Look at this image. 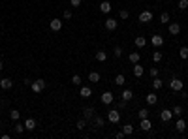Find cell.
<instances>
[{"mask_svg":"<svg viewBox=\"0 0 188 139\" xmlns=\"http://www.w3.org/2000/svg\"><path fill=\"white\" fill-rule=\"evenodd\" d=\"M188 8V0H179V9H186Z\"/></svg>","mask_w":188,"mask_h":139,"instance_id":"cell-41","label":"cell"},{"mask_svg":"<svg viewBox=\"0 0 188 139\" xmlns=\"http://www.w3.org/2000/svg\"><path fill=\"white\" fill-rule=\"evenodd\" d=\"M107 120L111 122V124H117V122L120 120V113H119V109L109 111V113H107Z\"/></svg>","mask_w":188,"mask_h":139,"instance_id":"cell-3","label":"cell"},{"mask_svg":"<svg viewBox=\"0 0 188 139\" xmlns=\"http://www.w3.org/2000/svg\"><path fill=\"white\" fill-rule=\"evenodd\" d=\"M179 57H181L183 60L188 58V47H181V49H179Z\"/></svg>","mask_w":188,"mask_h":139,"instance_id":"cell-33","label":"cell"},{"mask_svg":"<svg viewBox=\"0 0 188 139\" xmlns=\"http://www.w3.org/2000/svg\"><path fill=\"white\" fill-rule=\"evenodd\" d=\"M160 23H164V25L169 23V13H168V12H164V13L160 15Z\"/></svg>","mask_w":188,"mask_h":139,"instance_id":"cell-34","label":"cell"},{"mask_svg":"<svg viewBox=\"0 0 188 139\" xmlns=\"http://www.w3.org/2000/svg\"><path fill=\"white\" fill-rule=\"evenodd\" d=\"M134 43H136V47H137V49H143V47L147 45V40L143 38V36H137V38L134 40Z\"/></svg>","mask_w":188,"mask_h":139,"instance_id":"cell-19","label":"cell"},{"mask_svg":"<svg viewBox=\"0 0 188 139\" xmlns=\"http://www.w3.org/2000/svg\"><path fill=\"white\" fill-rule=\"evenodd\" d=\"M119 17H120V19H124V21H126V19L130 17V12H128V9H120V12H119Z\"/></svg>","mask_w":188,"mask_h":139,"instance_id":"cell-38","label":"cell"},{"mask_svg":"<svg viewBox=\"0 0 188 139\" xmlns=\"http://www.w3.org/2000/svg\"><path fill=\"white\" fill-rule=\"evenodd\" d=\"M104 26H105L109 32H111V30H117V26H119V21H115V19H111V17H109V19H105Z\"/></svg>","mask_w":188,"mask_h":139,"instance_id":"cell-7","label":"cell"},{"mask_svg":"<svg viewBox=\"0 0 188 139\" xmlns=\"http://www.w3.org/2000/svg\"><path fill=\"white\" fill-rule=\"evenodd\" d=\"M49 28H51L53 32H59V30L62 28V19H51V21H49Z\"/></svg>","mask_w":188,"mask_h":139,"instance_id":"cell-5","label":"cell"},{"mask_svg":"<svg viewBox=\"0 0 188 139\" xmlns=\"http://www.w3.org/2000/svg\"><path fill=\"white\" fill-rule=\"evenodd\" d=\"M72 83L79 87V85H81V75H77V73H75V75H72Z\"/></svg>","mask_w":188,"mask_h":139,"instance_id":"cell-39","label":"cell"},{"mask_svg":"<svg viewBox=\"0 0 188 139\" xmlns=\"http://www.w3.org/2000/svg\"><path fill=\"white\" fill-rule=\"evenodd\" d=\"M149 21H152V13L149 12V9L139 13V23H149Z\"/></svg>","mask_w":188,"mask_h":139,"instance_id":"cell-10","label":"cell"},{"mask_svg":"<svg viewBox=\"0 0 188 139\" xmlns=\"http://www.w3.org/2000/svg\"><path fill=\"white\" fill-rule=\"evenodd\" d=\"M64 19H72V12H70V9H64Z\"/></svg>","mask_w":188,"mask_h":139,"instance_id":"cell-43","label":"cell"},{"mask_svg":"<svg viewBox=\"0 0 188 139\" xmlns=\"http://www.w3.org/2000/svg\"><path fill=\"white\" fill-rule=\"evenodd\" d=\"M124 83H126V77L122 75V73H119V75L115 77V85H117V87H122Z\"/></svg>","mask_w":188,"mask_h":139,"instance_id":"cell-27","label":"cell"},{"mask_svg":"<svg viewBox=\"0 0 188 139\" xmlns=\"http://www.w3.org/2000/svg\"><path fill=\"white\" fill-rule=\"evenodd\" d=\"M151 43H152V47H156V49H158V47H162V45H164V38H162V36H158V34H154V36L151 38Z\"/></svg>","mask_w":188,"mask_h":139,"instance_id":"cell-9","label":"cell"},{"mask_svg":"<svg viewBox=\"0 0 188 139\" xmlns=\"http://www.w3.org/2000/svg\"><path fill=\"white\" fill-rule=\"evenodd\" d=\"M79 96H81V98H90V96H92V89L90 87H81Z\"/></svg>","mask_w":188,"mask_h":139,"instance_id":"cell-16","label":"cell"},{"mask_svg":"<svg viewBox=\"0 0 188 139\" xmlns=\"http://www.w3.org/2000/svg\"><path fill=\"white\" fill-rule=\"evenodd\" d=\"M139 119H149V109H139Z\"/></svg>","mask_w":188,"mask_h":139,"instance_id":"cell-40","label":"cell"},{"mask_svg":"<svg viewBox=\"0 0 188 139\" xmlns=\"http://www.w3.org/2000/svg\"><path fill=\"white\" fill-rule=\"evenodd\" d=\"M70 4H72L73 8H79V6H81V0H70Z\"/></svg>","mask_w":188,"mask_h":139,"instance_id":"cell-42","label":"cell"},{"mask_svg":"<svg viewBox=\"0 0 188 139\" xmlns=\"http://www.w3.org/2000/svg\"><path fill=\"white\" fill-rule=\"evenodd\" d=\"M175 128H177V132H181V134L186 130V122H184V119H183V116H179V120H177Z\"/></svg>","mask_w":188,"mask_h":139,"instance_id":"cell-17","label":"cell"},{"mask_svg":"<svg viewBox=\"0 0 188 139\" xmlns=\"http://www.w3.org/2000/svg\"><path fill=\"white\" fill-rule=\"evenodd\" d=\"M162 87H164V81L158 79V77H154V79H152V89H154V90H160Z\"/></svg>","mask_w":188,"mask_h":139,"instance_id":"cell-25","label":"cell"},{"mask_svg":"<svg viewBox=\"0 0 188 139\" xmlns=\"http://www.w3.org/2000/svg\"><path fill=\"white\" fill-rule=\"evenodd\" d=\"M128 58H130V62H132V64H137V62H139V53H137V51L130 53V57H128Z\"/></svg>","mask_w":188,"mask_h":139,"instance_id":"cell-29","label":"cell"},{"mask_svg":"<svg viewBox=\"0 0 188 139\" xmlns=\"http://www.w3.org/2000/svg\"><path fill=\"white\" fill-rule=\"evenodd\" d=\"M45 87H47L45 79H36V81H32V85H30V89H32V92H34V94H40Z\"/></svg>","mask_w":188,"mask_h":139,"instance_id":"cell-1","label":"cell"},{"mask_svg":"<svg viewBox=\"0 0 188 139\" xmlns=\"http://www.w3.org/2000/svg\"><path fill=\"white\" fill-rule=\"evenodd\" d=\"M160 119H162L164 122H169V120L173 119V111H169V109H162V113H160Z\"/></svg>","mask_w":188,"mask_h":139,"instance_id":"cell-13","label":"cell"},{"mask_svg":"<svg viewBox=\"0 0 188 139\" xmlns=\"http://www.w3.org/2000/svg\"><path fill=\"white\" fill-rule=\"evenodd\" d=\"M96 60L98 62H105L107 60V53L105 51H96Z\"/></svg>","mask_w":188,"mask_h":139,"instance_id":"cell-26","label":"cell"},{"mask_svg":"<svg viewBox=\"0 0 188 139\" xmlns=\"http://www.w3.org/2000/svg\"><path fill=\"white\" fill-rule=\"evenodd\" d=\"M2 70H4V62H2V60H0V71H2Z\"/></svg>","mask_w":188,"mask_h":139,"instance_id":"cell-45","label":"cell"},{"mask_svg":"<svg viewBox=\"0 0 188 139\" xmlns=\"http://www.w3.org/2000/svg\"><path fill=\"white\" fill-rule=\"evenodd\" d=\"M169 89H171L173 92H181V90L184 89V83H183L179 77H173V79L169 81Z\"/></svg>","mask_w":188,"mask_h":139,"instance_id":"cell-2","label":"cell"},{"mask_svg":"<svg viewBox=\"0 0 188 139\" xmlns=\"http://www.w3.org/2000/svg\"><path fill=\"white\" fill-rule=\"evenodd\" d=\"M143 73H145V70H143V66L137 62V64H134V75L136 77H143Z\"/></svg>","mask_w":188,"mask_h":139,"instance_id":"cell-21","label":"cell"},{"mask_svg":"<svg viewBox=\"0 0 188 139\" xmlns=\"http://www.w3.org/2000/svg\"><path fill=\"white\" fill-rule=\"evenodd\" d=\"M100 100H102V103H104V105H109V103H113V92H111V90L104 92V94L100 96Z\"/></svg>","mask_w":188,"mask_h":139,"instance_id":"cell-6","label":"cell"},{"mask_svg":"<svg viewBox=\"0 0 188 139\" xmlns=\"http://www.w3.org/2000/svg\"><path fill=\"white\" fill-rule=\"evenodd\" d=\"M12 87H13V81H12V79H8V77H2V79H0V89L9 90Z\"/></svg>","mask_w":188,"mask_h":139,"instance_id":"cell-12","label":"cell"},{"mask_svg":"<svg viewBox=\"0 0 188 139\" xmlns=\"http://www.w3.org/2000/svg\"><path fill=\"white\" fill-rule=\"evenodd\" d=\"M25 128L32 132V130H34V128H36V120L32 119V116H30V119H27V120H25Z\"/></svg>","mask_w":188,"mask_h":139,"instance_id":"cell-24","label":"cell"},{"mask_svg":"<svg viewBox=\"0 0 188 139\" xmlns=\"http://www.w3.org/2000/svg\"><path fill=\"white\" fill-rule=\"evenodd\" d=\"M111 8H113L111 2H109V0H104V2L100 4V12L102 13H109V12H111Z\"/></svg>","mask_w":188,"mask_h":139,"instance_id":"cell-14","label":"cell"},{"mask_svg":"<svg viewBox=\"0 0 188 139\" xmlns=\"http://www.w3.org/2000/svg\"><path fill=\"white\" fill-rule=\"evenodd\" d=\"M100 73H98V71H90V73H88V81H90V83H100Z\"/></svg>","mask_w":188,"mask_h":139,"instance_id":"cell-23","label":"cell"},{"mask_svg":"<svg viewBox=\"0 0 188 139\" xmlns=\"http://www.w3.org/2000/svg\"><path fill=\"white\" fill-rule=\"evenodd\" d=\"M158 73H160V71H158V68H156V66H152V68L149 70V75H151L152 79H154V77H158Z\"/></svg>","mask_w":188,"mask_h":139,"instance_id":"cell-36","label":"cell"},{"mask_svg":"<svg viewBox=\"0 0 188 139\" xmlns=\"http://www.w3.org/2000/svg\"><path fill=\"white\" fill-rule=\"evenodd\" d=\"M113 55H115L117 58H120V57H122V47H120V45H117V47L113 49Z\"/></svg>","mask_w":188,"mask_h":139,"instance_id":"cell-37","label":"cell"},{"mask_svg":"<svg viewBox=\"0 0 188 139\" xmlns=\"http://www.w3.org/2000/svg\"><path fill=\"white\" fill-rule=\"evenodd\" d=\"M181 32V25L179 23H169V34L171 36H177Z\"/></svg>","mask_w":188,"mask_h":139,"instance_id":"cell-15","label":"cell"},{"mask_svg":"<svg viewBox=\"0 0 188 139\" xmlns=\"http://www.w3.org/2000/svg\"><path fill=\"white\" fill-rule=\"evenodd\" d=\"M0 128H2V122H0Z\"/></svg>","mask_w":188,"mask_h":139,"instance_id":"cell-46","label":"cell"},{"mask_svg":"<svg viewBox=\"0 0 188 139\" xmlns=\"http://www.w3.org/2000/svg\"><path fill=\"white\" fill-rule=\"evenodd\" d=\"M120 98H122L124 102H130L132 98H134V92H132L130 89H124V90H122V94H120Z\"/></svg>","mask_w":188,"mask_h":139,"instance_id":"cell-18","label":"cell"},{"mask_svg":"<svg viewBox=\"0 0 188 139\" xmlns=\"http://www.w3.org/2000/svg\"><path fill=\"white\" fill-rule=\"evenodd\" d=\"M162 58H164V55H162L160 51H154V53H152V60H154V64L162 62Z\"/></svg>","mask_w":188,"mask_h":139,"instance_id":"cell-28","label":"cell"},{"mask_svg":"<svg viewBox=\"0 0 188 139\" xmlns=\"http://www.w3.org/2000/svg\"><path fill=\"white\" fill-rule=\"evenodd\" d=\"M94 115H96V109H94V107H90V105L83 109V119H87V120H92V119H94Z\"/></svg>","mask_w":188,"mask_h":139,"instance_id":"cell-4","label":"cell"},{"mask_svg":"<svg viewBox=\"0 0 188 139\" xmlns=\"http://www.w3.org/2000/svg\"><path fill=\"white\" fill-rule=\"evenodd\" d=\"M122 132H124V135H132V134H134V126H132V124H124Z\"/></svg>","mask_w":188,"mask_h":139,"instance_id":"cell-30","label":"cell"},{"mask_svg":"<svg viewBox=\"0 0 188 139\" xmlns=\"http://www.w3.org/2000/svg\"><path fill=\"white\" fill-rule=\"evenodd\" d=\"M171 111H173V115H175V116H183V113H184V109L181 107V105H175Z\"/></svg>","mask_w":188,"mask_h":139,"instance_id":"cell-31","label":"cell"},{"mask_svg":"<svg viewBox=\"0 0 188 139\" xmlns=\"http://www.w3.org/2000/svg\"><path fill=\"white\" fill-rule=\"evenodd\" d=\"M115 137H117V139H122V137H124V132H119V134H115Z\"/></svg>","mask_w":188,"mask_h":139,"instance_id":"cell-44","label":"cell"},{"mask_svg":"<svg viewBox=\"0 0 188 139\" xmlns=\"http://www.w3.org/2000/svg\"><path fill=\"white\" fill-rule=\"evenodd\" d=\"M94 126L96 128H104V124H105V120H104V116H100V115H94Z\"/></svg>","mask_w":188,"mask_h":139,"instance_id":"cell-22","label":"cell"},{"mask_svg":"<svg viewBox=\"0 0 188 139\" xmlns=\"http://www.w3.org/2000/svg\"><path fill=\"white\" fill-rule=\"evenodd\" d=\"M139 128H141L143 132H149L151 128H152V122L149 119H139Z\"/></svg>","mask_w":188,"mask_h":139,"instance_id":"cell-11","label":"cell"},{"mask_svg":"<svg viewBox=\"0 0 188 139\" xmlns=\"http://www.w3.org/2000/svg\"><path fill=\"white\" fill-rule=\"evenodd\" d=\"M145 102H147L149 105H156V103H158V96H156V90H154V92H151V94H147V96H145Z\"/></svg>","mask_w":188,"mask_h":139,"instance_id":"cell-8","label":"cell"},{"mask_svg":"<svg viewBox=\"0 0 188 139\" xmlns=\"http://www.w3.org/2000/svg\"><path fill=\"white\" fill-rule=\"evenodd\" d=\"M27 130V128H25V124H21L19 120H15V124H13V132L17 134V135H21V134H23Z\"/></svg>","mask_w":188,"mask_h":139,"instance_id":"cell-20","label":"cell"},{"mask_svg":"<svg viewBox=\"0 0 188 139\" xmlns=\"http://www.w3.org/2000/svg\"><path fill=\"white\" fill-rule=\"evenodd\" d=\"M87 128V119H79L77 120V130H85Z\"/></svg>","mask_w":188,"mask_h":139,"instance_id":"cell-35","label":"cell"},{"mask_svg":"<svg viewBox=\"0 0 188 139\" xmlns=\"http://www.w3.org/2000/svg\"><path fill=\"white\" fill-rule=\"evenodd\" d=\"M19 116H21V111H17V109L9 111V119H12V120H19Z\"/></svg>","mask_w":188,"mask_h":139,"instance_id":"cell-32","label":"cell"}]
</instances>
